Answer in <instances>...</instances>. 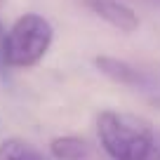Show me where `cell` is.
<instances>
[{"instance_id":"6","label":"cell","mask_w":160,"mask_h":160,"mask_svg":"<svg viewBox=\"0 0 160 160\" xmlns=\"http://www.w3.org/2000/svg\"><path fill=\"white\" fill-rule=\"evenodd\" d=\"M0 160H45V155L28 141L5 139L0 144Z\"/></svg>"},{"instance_id":"9","label":"cell","mask_w":160,"mask_h":160,"mask_svg":"<svg viewBox=\"0 0 160 160\" xmlns=\"http://www.w3.org/2000/svg\"><path fill=\"white\" fill-rule=\"evenodd\" d=\"M0 2H2V0H0Z\"/></svg>"},{"instance_id":"1","label":"cell","mask_w":160,"mask_h":160,"mask_svg":"<svg viewBox=\"0 0 160 160\" xmlns=\"http://www.w3.org/2000/svg\"><path fill=\"white\" fill-rule=\"evenodd\" d=\"M97 134L111 160H160V130L141 115L101 111Z\"/></svg>"},{"instance_id":"7","label":"cell","mask_w":160,"mask_h":160,"mask_svg":"<svg viewBox=\"0 0 160 160\" xmlns=\"http://www.w3.org/2000/svg\"><path fill=\"white\" fill-rule=\"evenodd\" d=\"M5 42H7V31L0 21V71H5L7 64H5Z\"/></svg>"},{"instance_id":"3","label":"cell","mask_w":160,"mask_h":160,"mask_svg":"<svg viewBox=\"0 0 160 160\" xmlns=\"http://www.w3.org/2000/svg\"><path fill=\"white\" fill-rule=\"evenodd\" d=\"M94 64H97V68H99L106 78H111L113 82L144 92V94H148L153 101L158 99V92L160 90H158L155 78H151L148 73L139 71L137 66L127 64V61H122V59H115V57H97Z\"/></svg>"},{"instance_id":"8","label":"cell","mask_w":160,"mask_h":160,"mask_svg":"<svg viewBox=\"0 0 160 160\" xmlns=\"http://www.w3.org/2000/svg\"><path fill=\"white\" fill-rule=\"evenodd\" d=\"M155 2H160V0H155Z\"/></svg>"},{"instance_id":"4","label":"cell","mask_w":160,"mask_h":160,"mask_svg":"<svg viewBox=\"0 0 160 160\" xmlns=\"http://www.w3.org/2000/svg\"><path fill=\"white\" fill-rule=\"evenodd\" d=\"M85 5L94 12L99 19L111 24L113 28L122 31V33H132L139 28V17L132 7H127L120 0H85Z\"/></svg>"},{"instance_id":"5","label":"cell","mask_w":160,"mask_h":160,"mask_svg":"<svg viewBox=\"0 0 160 160\" xmlns=\"http://www.w3.org/2000/svg\"><path fill=\"white\" fill-rule=\"evenodd\" d=\"M50 153L54 160H92V146L80 137H57L50 144Z\"/></svg>"},{"instance_id":"2","label":"cell","mask_w":160,"mask_h":160,"mask_svg":"<svg viewBox=\"0 0 160 160\" xmlns=\"http://www.w3.org/2000/svg\"><path fill=\"white\" fill-rule=\"evenodd\" d=\"M54 38L52 24L42 14H28L19 17L10 31L5 42V64L7 68H28L35 66L47 54Z\"/></svg>"}]
</instances>
